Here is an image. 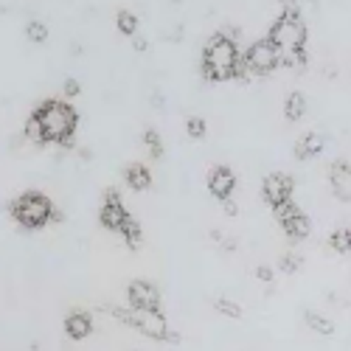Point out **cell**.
<instances>
[{
    "mask_svg": "<svg viewBox=\"0 0 351 351\" xmlns=\"http://www.w3.org/2000/svg\"><path fill=\"white\" fill-rule=\"evenodd\" d=\"M239 45L237 40H230L228 34H214L202 51V76L211 82H225L237 76L239 65Z\"/></svg>",
    "mask_w": 351,
    "mask_h": 351,
    "instance_id": "obj_1",
    "label": "cell"
},
{
    "mask_svg": "<svg viewBox=\"0 0 351 351\" xmlns=\"http://www.w3.org/2000/svg\"><path fill=\"white\" fill-rule=\"evenodd\" d=\"M37 119L43 124V132H45V143H62L68 146L73 132H76V124H79V112L68 104V101H60V99H48L43 101L37 110Z\"/></svg>",
    "mask_w": 351,
    "mask_h": 351,
    "instance_id": "obj_2",
    "label": "cell"
},
{
    "mask_svg": "<svg viewBox=\"0 0 351 351\" xmlns=\"http://www.w3.org/2000/svg\"><path fill=\"white\" fill-rule=\"evenodd\" d=\"M267 40L278 48L281 56H289V53H304V45H306V25L301 20V14H287L281 12L278 20L273 23Z\"/></svg>",
    "mask_w": 351,
    "mask_h": 351,
    "instance_id": "obj_3",
    "label": "cell"
},
{
    "mask_svg": "<svg viewBox=\"0 0 351 351\" xmlns=\"http://www.w3.org/2000/svg\"><path fill=\"white\" fill-rule=\"evenodd\" d=\"M12 217L17 225H25V228H43L45 222H51L56 214H53V202L40 194V191H25L20 194L14 202H12Z\"/></svg>",
    "mask_w": 351,
    "mask_h": 351,
    "instance_id": "obj_4",
    "label": "cell"
},
{
    "mask_svg": "<svg viewBox=\"0 0 351 351\" xmlns=\"http://www.w3.org/2000/svg\"><path fill=\"white\" fill-rule=\"evenodd\" d=\"M115 317L152 340H169V335H171L160 309H132L130 306V309H115Z\"/></svg>",
    "mask_w": 351,
    "mask_h": 351,
    "instance_id": "obj_5",
    "label": "cell"
},
{
    "mask_svg": "<svg viewBox=\"0 0 351 351\" xmlns=\"http://www.w3.org/2000/svg\"><path fill=\"white\" fill-rule=\"evenodd\" d=\"M242 60H245V65L253 76H265V73H270L281 65V53L270 40H258L242 53Z\"/></svg>",
    "mask_w": 351,
    "mask_h": 351,
    "instance_id": "obj_6",
    "label": "cell"
},
{
    "mask_svg": "<svg viewBox=\"0 0 351 351\" xmlns=\"http://www.w3.org/2000/svg\"><path fill=\"white\" fill-rule=\"evenodd\" d=\"M273 211H276L278 225L284 228V233H287L289 242H304V239L309 237L312 222H309V217L295 206V202H281V206H276Z\"/></svg>",
    "mask_w": 351,
    "mask_h": 351,
    "instance_id": "obj_7",
    "label": "cell"
},
{
    "mask_svg": "<svg viewBox=\"0 0 351 351\" xmlns=\"http://www.w3.org/2000/svg\"><path fill=\"white\" fill-rule=\"evenodd\" d=\"M261 197H265L267 206H281V202H289L292 197V178L284 171H276V174H267L265 183H261Z\"/></svg>",
    "mask_w": 351,
    "mask_h": 351,
    "instance_id": "obj_8",
    "label": "cell"
},
{
    "mask_svg": "<svg viewBox=\"0 0 351 351\" xmlns=\"http://www.w3.org/2000/svg\"><path fill=\"white\" fill-rule=\"evenodd\" d=\"M127 208H124V202H121V197H119V191H107L104 194V206H101V214H99V219H101V225L107 228V230H115L119 233L121 230V225L127 222Z\"/></svg>",
    "mask_w": 351,
    "mask_h": 351,
    "instance_id": "obj_9",
    "label": "cell"
},
{
    "mask_svg": "<svg viewBox=\"0 0 351 351\" xmlns=\"http://www.w3.org/2000/svg\"><path fill=\"white\" fill-rule=\"evenodd\" d=\"M127 298L132 309H160V292L149 281H132L127 287Z\"/></svg>",
    "mask_w": 351,
    "mask_h": 351,
    "instance_id": "obj_10",
    "label": "cell"
},
{
    "mask_svg": "<svg viewBox=\"0 0 351 351\" xmlns=\"http://www.w3.org/2000/svg\"><path fill=\"white\" fill-rule=\"evenodd\" d=\"M329 186L340 202H351V160H335L329 169Z\"/></svg>",
    "mask_w": 351,
    "mask_h": 351,
    "instance_id": "obj_11",
    "label": "cell"
},
{
    "mask_svg": "<svg viewBox=\"0 0 351 351\" xmlns=\"http://www.w3.org/2000/svg\"><path fill=\"white\" fill-rule=\"evenodd\" d=\"M208 191L217 197V199H228L237 191V174H233L228 166H217L211 174H208Z\"/></svg>",
    "mask_w": 351,
    "mask_h": 351,
    "instance_id": "obj_12",
    "label": "cell"
},
{
    "mask_svg": "<svg viewBox=\"0 0 351 351\" xmlns=\"http://www.w3.org/2000/svg\"><path fill=\"white\" fill-rule=\"evenodd\" d=\"M65 332L71 340H84V337H90L93 332V317L87 315V312H73L65 317Z\"/></svg>",
    "mask_w": 351,
    "mask_h": 351,
    "instance_id": "obj_13",
    "label": "cell"
},
{
    "mask_svg": "<svg viewBox=\"0 0 351 351\" xmlns=\"http://www.w3.org/2000/svg\"><path fill=\"white\" fill-rule=\"evenodd\" d=\"M324 146H326V138H324V135L306 132V135H301V141L295 143V155H298L301 160H309V158H317L320 152H324Z\"/></svg>",
    "mask_w": 351,
    "mask_h": 351,
    "instance_id": "obj_14",
    "label": "cell"
},
{
    "mask_svg": "<svg viewBox=\"0 0 351 351\" xmlns=\"http://www.w3.org/2000/svg\"><path fill=\"white\" fill-rule=\"evenodd\" d=\"M124 180H127V186L132 191H146L152 186V174H149V169H146L143 163H130L124 169Z\"/></svg>",
    "mask_w": 351,
    "mask_h": 351,
    "instance_id": "obj_15",
    "label": "cell"
},
{
    "mask_svg": "<svg viewBox=\"0 0 351 351\" xmlns=\"http://www.w3.org/2000/svg\"><path fill=\"white\" fill-rule=\"evenodd\" d=\"M304 112H306V96L301 90H292L284 101V115H287V121H301L304 119Z\"/></svg>",
    "mask_w": 351,
    "mask_h": 351,
    "instance_id": "obj_16",
    "label": "cell"
},
{
    "mask_svg": "<svg viewBox=\"0 0 351 351\" xmlns=\"http://www.w3.org/2000/svg\"><path fill=\"white\" fill-rule=\"evenodd\" d=\"M304 317H306V326H309L312 332H317L320 337H332V335H335V324H332V320H329L326 315L306 309V312H304Z\"/></svg>",
    "mask_w": 351,
    "mask_h": 351,
    "instance_id": "obj_17",
    "label": "cell"
},
{
    "mask_svg": "<svg viewBox=\"0 0 351 351\" xmlns=\"http://www.w3.org/2000/svg\"><path fill=\"white\" fill-rule=\"evenodd\" d=\"M23 138L28 143H45V132H43V124L37 119V112H32L25 119V127H23Z\"/></svg>",
    "mask_w": 351,
    "mask_h": 351,
    "instance_id": "obj_18",
    "label": "cell"
},
{
    "mask_svg": "<svg viewBox=\"0 0 351 351\" xmlns=\"http://www.w3.org/2000/svg\"><path fill=\"white\" fill-rule=\"evenodd\" d=\"M329 247L335 253H348L351 250V228H335L329 237Z\"/></svg>",
    "mask_w": 351,
    "mask_h": 351,
    "instance_id": "obj_19",
    "label": "cell"
},
{
    "mask_svg": "<svg viewBox=\"0 0 351 351\" xmlns=\"http://www.w3.org/2000/svg\"><path fill=\"white\" fill-rule=\"evenodd\" d=\"M115 25H119V32L127 34V37L138 34V17H135L130 9H121L119 14H115Z\"/></svg>",
    "mask_w": 351,
    "mask_h": 351,
    "instance_id": "obj_20",
    "label": "cell"
},
{
    "mask_svg": "<svg viewBox=\"0 0 351 351\" xmlns=\"http://www.w3.org/2000/svg\"><path fill=\"white\" fill-rule=\"evenodd\" d=\"M121 237H124V242L130 245V247H138L141 245V239H143V233H141V225L132 219V217H127V222L121 225Z\"/></svg>",
    "mask_w": 351,
    "mask_h": 351,
    "instance_id": "obj_21",
    "label": "cell"
},
{
    "mask_svg": "<svg viewBox=\"0 0 351 351\" xmlns=\"http://www.w3.org/2000/svg\"><path fill=\"white\" fill-rule=\"evenodd\" d=\"M25 37L32 40L34 45H43L48 40V25L43 20H28L25 23Z\"/></svg>",
    "mask_w": 351,
    "mask_h": 351,
    "instance_id": "obj_22",
    "label": "cell"
},
{
    "mask_svg": "<svg viewBox=\"0 0 351 351\" xmlns=\"http://www.w3.org/2000/svg\"><path fill=\"white\" fill-rule=\"evenodd\" d=\"M143 143H146V149H149V155L152 158H163V141H160V135L155 132V130H146L143 132Z\"/></svg>",
    "mask_w": 351,
    "mask_h": 351,
    "instance_id": "obj_23",
    "label": "cell"
},
{
    "mask_svg": "<svg viewBox=\"0 0 351 351\" xmlns=\"http://www.w3.org/2000/svg\"><path fill=\"white\" fill-rule=\"evenodd\" d=\"M214 306H217V312L225 315V317H242V306L233 304V301H228V298H217Z\"/></svg>",
    "mask_w": 351,
    "mask_h": 351,
    "instance_id": "obj_24",
    "label": "cell"
},
{
    "mask_svg": "<svg viewBox=\"0 0 351 351\" xmlns=\"http://www.w3.org/2000/svg\"><path fill=\"white\" fill-rule=\"evenodd\" d=\"M186 132H189V138H194V141L206 138V121L197 119V115H191V119L186 121Z\"/></svg>",
    "mask_w": 351,
    "mask_h": 351,
    "instance_id": "obj_25",
    "label": "cell"
},
{
    "mask_svg": "<svg viewBox=\"0 0 351 351\" xmlns=\"http://www.w3.org/2000/svg\"><path fill=\"white\" fill-rule=\"evenodd\" d=\"M301 267V256H295V253H287L284 258H281V270L284 273H295Z\"/></svg>",
    "mask_w": 351,
    "mask_h": 351,
    "instance_id": "obj_26",
    "label": "cell"
},
{
    "mask_svg": "<svg viewBox=\"0 0 351 351\" xmlns=\"http://www.w3.org/2000/svg\"><path fill=\"white\" fill-rule=\"evenodd\" d=\"M256 278H258L261 284H273V278H276V273H273V267H267V265H261V267L256 270Z\"/></svg>",
    "mask_w": 351,
    "mask_h": 351,
    "instance_id": "obj_27",
    "label": "cell"
},
{
    "mask_svg": "<svg viewBox=\"0 0 351 351\" xmlns=\"http://www.w3.org/2000/svg\"><path fill=\"white\" fill-rule=\"evenodd\" d=\"M62 93H65L68 99L79 96V82H76V79H65V84H62Z\"/></svg>",
    "mask_w": 351,
    "mask_h": 351,
    "instance_id": "obj_28",
    "label": "cell"
},
{
    "mask_svg": "<svg viewBox=\"0 0 351 351\" xmlns=\"http://www.w3.org/2000/svg\"><path fill=\"white\" fill-rule=\"evenodd\" d=\"M222 202H225L222 208H225V214H228V217H237V214H239V206L233 202V197H228V199H222Z\"/></svg>",
    "mask_w": 351,
    "mask_h": 351,
    "instance_id": "obj_29",
    "label": "cell"
},
{
    "mask_svg": "<svg viewBox=\"0 0 351 351\" xmlns=\"http://www.w3.org/2000/svg\"><path fill=\"white\" fill-rule=\"evenodd\" d=\"M132 45H135V51H146V40L141 34H132Z\"/></svg>",
    "mask_w": 351,
    "mask_h": 351,
    "instance_id": "obj_30",
    "label": "cell"
}]
</instances>
